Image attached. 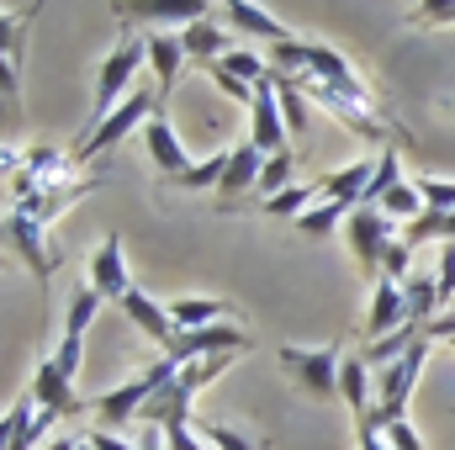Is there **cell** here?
Wrapping results in <instances>:
<instances>
[{
  "label": "cell",
  "mask_w": 455,
  "mask_h": 450,
  "mask_svg": "<svg viewBox=\"0 0 455 450\" xmlns=\"http://www.w3.org/2000/svg\"><path fill=\"white\" fill-rule=\"evenodd\" d=\"M164 440H170V450H207V440H202L191 424H175V430H164Z\"/></svg>",
  "instance_id": "cell-33"
},
{
  "label": "cell",
  "mask_w": 455,
  "mask_h": 450,
  "mask_svg": "<svg viewBox=\"0 0 455 450\" xmlns=\"http://www.w3.org/2000/svg\"><path fill=\"white\" fill-rule=\"evenodd\" d=\"M186 43L180 32H148V69H154V91H159V107L170 101V91L180 85V69H186Z\"/></svg>",
  "instance_id": "cell-12"
},
{
  "label": "cell",
  "mask_w": 455,
  "mask_h": 450,
  "mask_svg": "<svg viewBox=\"0 0 455 450\" xmlns=\"http://www.w3.org/2000/svg\"><path fill=\"white\" fill-rule=\"evenodd\" d=\"M228 159H233V149H223V154H207V159H196L175 186H191V191H212L218 197V186H223V175H228Z\"/></svg>",
  "instance_id": "cell-26"
},
{
  "label": "cell",
  "mask_w": 455,
  "mask_h": 450,
  "mask_svg": "<svg viewBox=\"0 0 455 450\" xmlns=\"http://www.w3.org/2000/svg\"><path fill=\"white\" fill-rule=\"evenodd\" d=\"M223 16L238 27V32H249V37H259V43H270V48L291 43V27H286L281 16H270V11H259V5H249V0H228Z\"/></svg>",
  "instance_id": "cell-21"
},
{
  "label": "cell",
  "mask_w": 455,
  "mask_h": 450,
  "mask_svg": "<svg viewBox=\"0 0 455 450\" xmlns=\"http://www.w3.org/2000/svg\"><path fill=\"white\" fill-rule=\"evenodd\" d=\"M43 450H91V440H48Z\"/></svg>",
  "instance_id": "cell-37"
},
{
  "label": "cell",
  "mask_w": 455,
  "mask_h": 450,
  "mask_svg": "<svg viewBox=\"0 0 455 450\" xmlns=\"http://www.w3.org/2000/svg\"><path fill=\"white\" fill-rule=\"evenodd\" d=\"M138 64H148V37H138V32H122L116 37V48L101 59V75H96V96H91V133L107 122V117L132 96V75H138Z\"/></svg>",
  "instance_id": "cell-3"
},
{
  "label": "cell",
  "mask_w": 455,
  "mask_h": 450,
  "mask_svg": "<svg viewBox=\"0 0 455 450\" xmlns=\"http://www.w3.org/2000/svg\"><path fill=\"white\" fill-rule=\"evenodd\" d=\"M170 318H175L180 334H196V329H212V324L233 318V302H223V297H180V302H170Z\"/></svg>",
  "instance_id": "cell-22"
},
{
  "label": "cell",
  "mask_w": 455,
  "mask_h": 450,
  "mask_svg": "<svg viewBox=\"0 0 455 450\" xmlns=\"http://www.w3.org/2000/svg\"><path fill=\"white\" fill-rule=\"evenodd\" d=\"M43 228L48 223H37V218H27V213H5V238H11V249L27 260V270L48 286V276H53V265H59V254L48 249V238H43Z\"/></svg>",
  "instance_id": "cell-9"
},
{
  "label": "cell",
  "mask_w": 455,
  "mask_h": 450,
  "mask_svg": "<svg viewBox=\"0 0 455 450\" xmlns=\"http://www.w3.org/2000/svg\"><path fill=\"white\" fill-rule=\"evenodd\" d=\"M275 75V69H270ZM275 91H281V117H286V133L291 138H302L307 127H313V101L302 96V85L297 80H286V75H275Z\"/></svg>",
  "instance_id": "cell-24"
},
{
  "label": "cell",
  "mask_w": 455,
  "mask_h": 450,
  "mask_svg": "<svg viewBox=\"0 0 455 450\" xmlns=\"http://www.w3.org/2000/svg\"><path fill=\"white\" fill-rule=\"evenodd\" d=\"M180 43H186V59H191L202 75H207L218 59H228V53H233V37H228V27H218L212 16H207V21H196V27H186V32H180Z\"/></svg>",
  "instance_id": "cell-19"
},
{
  "label": "cell",
  "mask_w": 455,
  "mask_h": 450,
  "mask_svg": "<svg viewBox=\"0 0 455 450\" xmlns=\"http://www.w3.org/2000/svg\"><path fill=\"white\" fill-rule=\"evenodd\" d=\"M53 419H59V414H48L32 392H21V398L5 408V419H0V450H32L48 430H53Z\"/></svg>",
  "instance_id": "cell-8"
},
{
  "label": "cell",
  "mask_w": 455,
  "mask_h": 450,
  "mask_svg": "<svg viewBox=\"0 0 455 450\" xmlns=\"http://www.w3.org/2000/svg\"><path fill=\"white\" fill-rule=\"evenodd\" d=\"M435 286H440V302H451L455 297V244L440 249V270H435Z\"/></svg>",
  "instance_id": "cell-32"
},
{
  "label": "cell",
  "mask_w": 455,
  "mask_h": 450,
  "mask_svg": "<svg viewBox=\"0 0 455 450\" xmlns=\"http://www.w3.org/2000/svg\"><path fill=\"white\" fill-rule=\"evenodd\" d=\"M159 112H164V107H159V91H148V85H132V96H127V101H122V107H116V112L107 117L101 127H96V133H85V143H80L75 154H80V159H101L107 149H116V143L127 138V133L148 127Z\"/></svg>",
  "instance_id": "cell-6"
},
{
  "label": "cell",
  "mask_w": 455,
  "mask_h": 450,
  "mask_svg": "<svg viewBox=\"0 0 455 450\" xmlns=\"http://www.w3.org/2000/svg\"><path fill=\"white\" fill-rule=\"evenodd\" d=\"M403 308H408V324L413 329H429L435 318H440V286H435V276H408L403 281Z\"/></svg>",
  "instance_id": "cell-23"
},
{
  "label": "cell",
  "mask_w": 455,
  "mask_h": 450,
  "mask_svg": "<svg viewBox=\"0 0 455 450\" xmlns=\"http://www.w3.org/2000/svg\"><path fill=\"white\" fill-rule=\"evenodd\" d=\"M281 366L286 376L313 392V398H339V344H281Z\"/></svg>",
  "instance_id": "cell-5"
},
{
  "label": "cell",
  "mask_w": 455,
  "mask_h": 450,
  "mask_svg": "<svg viewBox=\"0 0 455 450\" xmlns=\"http://www.w3.org/2000/svg\"><path fill=\"white\" fill-rule=\"evenodd\" d=\"M344 244L360 265V276L381 281V265H387V249L397 244V223L381 213V207H355L349 223H344Z\"/></svg>",
  "instance_id": "cell-4"
},
{
  "label": "cell",
  "mask_w": 455,
  "mask_h": 450,
  "mask_svg": "<svg viewBox=\"0 0 455 450\" xmlns=\"http://www.w3.org/2000/svg\"><path fill=\"white\" fill-rule=\"evenodd\" d=\"M408 324V308H403V281H376V292H371V313H365V334H371V344L387 334H397Z\"/></svg>",
  "instance_id": "cell-16"
},
{
  "label": "cell",
  "mask_w": 455,
  "mask_h": 450,
  "mask_svg": "<svg viewBox=\"0 0 455 450\" xmlns=\"http://www.w3.org/2000/svg\"><path fill=\"white\" fill-rule=\"evenodd\" d=\"M349 223V207L339 202H313L302 218H297V233H307V238H323V233H334V228Z\"/></svg>",
  "instance_id": "cell-27"
},
{
  "label": "cell",
  "mask_w": 455,
  "mask_h": 450,
  "mask_svg": "<svg viewBox=\"0 0 455 450\" xmlns=\"http://www.w3.org/2000/svg\"><path fill=\"white\" fill-rule=\"evenodd\" d=\"M91 286H96L107 302H122V297L132 292L127 254H122V233H107V244L96 249V260H91Z\"/></svg>",
  "instance_id": "cell-14"
},
{
  "label": "cell",
  "mask_w": 455,
  "mask_h": 450,
  "mask_svg": "<svg viewBox=\"0 0 455 450\" xmlns=\"http://www.w3.org/2000/svg\"><path fill=\"white\" fill-rule=\"evenodd\" d=\"M286 117H281V91H275V75L270 80H259V91H254V107H249V143L265 154V159H275V154H291L286 149Z\"/></svg>",
  "instance_id": "cell-7"
},
{
  "label": "cell",
  "mask_w": 455,
  "mask_h": 450,
  "mask_svg": "<svg viewBox=\"0 0 455 450\" xmlns=\"http://www.w3.org/2000/svg\"><path fill=\"white\" fill-rule=\"evenodd\" d=\"M381 435H387V446H392V450H424L408 419H403V424H392V430H381Z\"/></svg>",
  "instance_id": "cell-34"
},
{
  "label": "cell",
  "mask_w": 455,
  "mask_h": 450,
  "mask_svg": "<svg viewBox=\"0 0 455 450\" xmlns=\"http://www.w3.org/2000/svg\"><path fill=\"white\" fill-rule=\"evenodd\" d=\"M355 446H360V450H392V446H387V435H376V430H365V435H355Z\"/></svg>",
  "instance_id": "cell-36"
},
{
  "label": "cell",
  "mask_w": 455,
  "mask_h": 450,
  "mask_svg": "<svg viewBox=\"0 0 455 450\" xmlns=\"http://www.w3.org/2000/svg\"><path fill=\"white\" fill-rule=\"evenodd\" d=\"M116 308L127 313V324H132L138 334H148L154 344H159V350H164V355H170V350L180 344V329H175L170 308H164V302H154V297H148L143 286H132V292H127V297H122Z\"/></svg>",
  "instance_id": "cell-10"
},
{
  "label": "cell",
  "mask_w": 455,
  "mask_h": 450,
  "mask_svg": "<svg viewBox=\"0 0 455 450\" xmlns=\"http://www.w3.org/2000/svg\"><path fill=\"white\" fill-rule=\"evenodd\" d=\"M339 398H344V408L355 414V430H360V424L371 419V408H376V382H371L365 355H355V360L339 366Z\"/></svg>",
  "instance_id": "cell-20"
},
{
  "label": "cell",
  "mask_w": 455,
  "mask_h": 450,
  "mask_svg": "<svg viewBox=\"0 0 455 450\" xmlns=\"http://www.w3.org/2000/svg\"><path fill=\"white\" fill-rule=\"evenodd\" d=\"M91 450H138V446H127V440H116L112 430H96V435H91Z\"/></svg>",
  "instance_id": "cell-35"
},
{
  "label": "cell",
  "mask_w": 455,
  "mask_h": 450,
  "mask_svg": "<svg viewBox=\"0 0 455 450\" xmlns=\"http://www.w3.org/2000/svg\"><path fill=\"white\" fill-rule=\"evenodd\" d=\"M313 197H318V186H291V191L259 202V213H265V218H302V213L313 207Z\"/></svg>",
  "instance_id": "cell-28"
},
{
  "label": "cell",
  "mask_w": 455,
  "mask_h": 450,
  "mask_svg": "<svg viewBox=\"0 0 455 450\" xmlns=\"http://www.w3.org/2000/svg\"><path fill=\"white\" fill-rule=\"evenodd\" d=\"M429 350H435V339L424 334L403 360H392L387 371H381V382H376V408H371V419L355 430V435H365V430H392V424H403L408 419V398H413V387H419V376H424V360H429Z\"/></svg>",
  "instance_id": "cell-2"
},
{
  "label": "cell",
  "mask_w": 455,
  "mask_h": 450,
  "mask_svg": "<svg viewBox=\"0 0 455 450\" xmlns=\"http://www.w3.org/2000/svg\"><path fill=\"white\" fill-rule=\"evenodd\" d=\"M143 143H148V159H154V170H159L164 181H180V175L191 170V159H186V143H180V133L170 127V117H164V112L143 127Z\"/></svg>",
  "instance_id": "cell-13"
},
{
  "label": "cell",
  "mask_w": 455,
  "mask_h": 450,
  "mask_svg": "<svg viewBox=\"0 0 455 450\" xmlns=\"http://www.w3.org/2000/svg\"><path fill=\"white\" fill-rule=\"evenodd\" d=\"M371 175H376V154H360L355 165H344L334 175H323L318 181V191H323V202H339V207H360V197H365V186H371Z\"/></svg>",
  "instance_id": "cell-17"
},
{
  "label": "cell",
  "mask_w": 455,
  "mask_h": 450,
  "mask_svg": "<svg viewBox=\"0 0 455 450\" xmlns=\"http://www.w3.org/2000/svg\"><path fill=\"white\" fill-rule=\"evenodd\" d=\"M259 175H265V154H259L254 143H238V149H233V159H228L223 186H218V202L233 207L238 197H254V191H259Z\"/></svg>",
  "instance_id": "cell-15"
},
{
  "label": "cell",
  "mask_w": 455,
  "mask_h": 450,
  "mask_svg": "<svg viewBox=\"0 0 455 450\" xmlns=\"http://www.w3.org/2000/svg\"><path fill=\"white\" fill-rule=\"evenodd\" d=\"M101 292L85 281V286H75V297H69V318H64V334L53 344V355H43V366H37V376H32V398L48 408V414H80L85 403H80V392H75V376H80V360H85V334H91V324H96V313H101Z\"/></svg>",
  "instance_id": "cell-1"
},
{
  "label": "cell",
  "mask_w": 455,
  "mask_h": 450,
  "mask_svg": "<svg viewBox=\"0 0 455 450\" xmlns=\"http://www.w3.org/2000/svg\"><path fill=\"white\" fill-rule=\"evenodd\" d=\"M291 165H297V154H275V159H265V175H259V202H270V197H281V191H291Z\"/></svg>",
  "instance_id": "cell-29"
},
{
  "label": "cell",
  "mask_w": 455,
  "mask_h": 450,
  "mask_svg": "<svg viewBox=\"0 0 455 450\" xmlns=\"http://www.w3.org/2000/svg\"><path fill=\"white\" fill-rule=\"evenodd\" d=\"M408 265H413V244H408V238H397V244L387 249L381 276H387V281H408Z\"/></svg>",
  "instance_id": "cell-31"
},
{
  "label": "cell",
  "mask_w": 455,
  "mask_h": 450,
  "mask_svg": "<svg viewBox=\"0 0 455 450\" xmlns=\"http://www.w3.org/2000/svg\"><path fill=\"white\" fill-rule=\"evenodd\" d=\"M381 213H387L392 223L408 228V223H419V218L429 213V202L419 197V186H413V181H397V186H392V191L381 197Z\"/></svg>",
  "instance_id": "cell-25"
},
{
  "label": "cell",
  "mask_w": 455,
  "mask_h": 450,
  "mask_svg": "<svg viewBox=\"0 0 455 450\" xmlns=\"http://www.w3.org/2000/svg\"><path fill=\"white\" fill-rule=\"evenodd\" d=\"M249 350V334L233 329V324H212V329H196V334H180V344L170 350L180 366L191 360H212V355H243Z\"/></svg>",
  "instance_id": "cell-11"
},
{
  "label": "cell",
  "mask_w": 455,
  "mask_h": 450,
  "mask_svg": "<svg viewBox=\"0 0 455 450\" xmlns=\"http://www.w3.org/2000/svg\"><path fill=\"white\" fill-rule=\"evenodd\" d=\"M202 440L218 446V450H259V440H249V435H238V430H228V424H207Z\"/></svg>",
  "instance_id": "cell-30"
},
{
  "label": "cell",
  "mask_w": 455,
  "mask_h": 450,
  "mask_svg": "<svg viewBox=\"0 0 455 450\" xmlns=\"http://www.w3.org/2000/svg\"><path fill=\"white\" fill-rule=\"evenodd\" d=\"M116 16H127V21H180V32H186L196 21H207V0H132V5H116Z\"/></svg>",
  "instance_id": "cell-18"
}]
</instances>
